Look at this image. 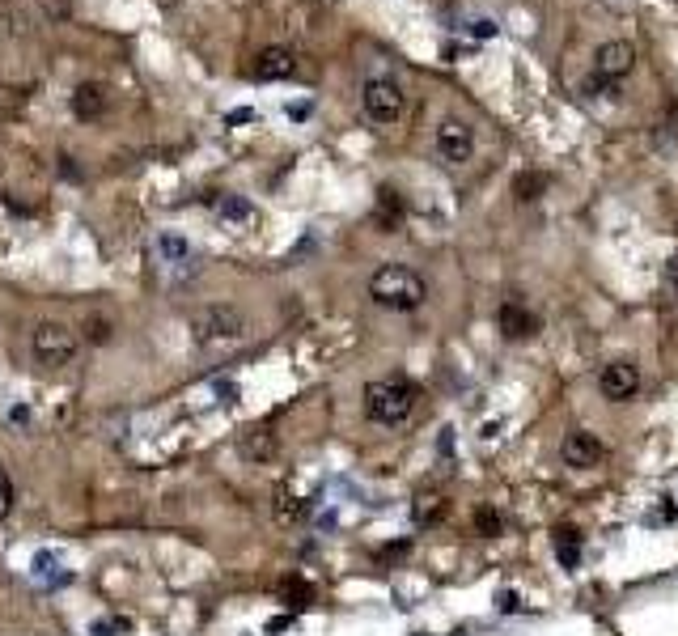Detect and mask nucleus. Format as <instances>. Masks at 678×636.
<instances>
[{
    "instance_id": "f257e3e1",
    "label": "nucleus",
    "mask_w": 678,
    "mask_h": 636,
    "mask_svg": "<svg viewBox=\"0 0 678 636\" xmlns=\"http://www.w3.org/2000/svg\"><path fill=\"white\" fill-rule=\"evenodd\" d=\"M369 297L378 306L386 310H420L424 306V297H428V285H424V276L412 272V268H403V263H382L378 272L369 276Z\"/></svg>"
},
{
    "instance_id": "f03ea898",
    "label": "nucleus",
    "mask_w": 678,
    "mask_h": 636,
    "mask_svg": "<svg viewBox=\"0 0 678 636\" xmlns=\"http://www.w3.org/2000/svg\"><path fill=\"white\" fill-rule=\"evenodd\" d=\"M246 314L238 306H225V302H212V306H200L191 314V335L200 348H234L246 340Z\"/></svg>"
},
{
    "instance_id": "7ed1b4c3",
    "label": "nucleus",
    "mask_w": 678,
    "mask_h": 636,
    "mask_svg": "<svg viewBox=\"0 0 678 636\" xmlns=\"http://www.w3.org/2000/svg\"><path fill=\"white\" fill-rule=\"evenodd\" d=\"M416 412V386L407 378H382L365 386V416L373 424H403L407 416Z\"/></svg>"
},
{
    "instance_id": "20e7f679",
    "label": "nucleus",
    "mask_w": 678,
    "mask_h": 636,
    "mask_svg": "<svg viewBox=\"0 0 678 636\" xmlns=\"http://www.w3.org/2000/svg\"><path fill=\"white\" fill-rule=\"evenodd\" d=\"M77 348H81V335H73V327L56 323V318H43V323L30 331V357L43 369H64L77 357Z\"/></svg>"
},
{
    "instance_id": "39448f33",
    "label": "nucleus",
    "mask_w": 678,
    "mask_h": 636,
    "mask_svg": "<svg viewBox=\"0 0 678 636\" xmlns=\"http://www.w3.org/2000/svg\"><path fill=\"white\" fill-rule=\"evenodd\" d=\"M361 102H365V115H369L373 123H395V119L403 115V90H399L395 81H386V77L365 81Z\"/></svg>"
},
{
    "instance_id": "423d86ee",
    "label": "nucleus",
    "mask_w": 678,
    "mask_h": 636,
    "mask_svg": "<svg viewBox=\"0 0 678 636\" xmlns=\"http://www.w3.org/2000/svg\"><path fill=\"white\" fill-rule=\"evenodd\" d=\"M437 153L445 157V162H471L475 157V128L467 119H441V128H437Z\"/></svg>"
},
{
    "instance_id": "0eeeda50",
    "label": "nucleus",
    "mask_w": 678,
    "mask_h": 636,
    "mask_svg": "<svg viewBox=\"0 0 678 636\" xmlns=\"http://www.w3.org/2000/svg\"><path fill=\"white\" fill-rule=\"evenodd\" d=\"M598 391H602V399H611V403H628L640 391V369L632 361H611L598 374Z\"/></svg>"
},
{
    "instance_id": "6e6552de",
    "label": "nucleus",
    "mask_w": 678,
    "mask_h": 636,
    "mask_svg": "<svg viewBox=\"0 0 678 636\" xmlns=\"http://www.w3.org/2000/svg\"><path fill=\"white\" fill-rule=\"evenodd\" d=\"M560 454H564V463H568V467H577V471H590V467H598L602 458H606V446H602V441H598L594 433L577 429V433H568V437H564Z\"/></svg>"
},
{
    "instance_id": "1a4fd4ad",
    "label": "nucleus",
    "mask_w": 678,
    "mask_h": 636,
    "mask_svg": "<svg viewBox=\"0 0 678 636\" xmlns=\"http://www.w3.org/2000/svg\"><path fill=\"white\" fill-rule=\"evenodd\" d=\"M594 68H598V77H602V81H619V77H628L632 68H636V51H632V43H623V39L602 43V47H598V56H594Z\"/></svg>"
},
{
    "instance_id": "9d476101",
    "label": "nucleus",
    "mask_w": 678,
    "mask_h": 636,
    "mask_svg": "<svg viewBox=\"0 0 678 636\" xmlns=\"http://www.w3.org/2000/svg\"><path fill=\"white\" fill-rule=\"evenodd\" d=\"M153 259L162 263V268L178 272L183 263H191V259H195V255H191V238H187V234H178V229H162V234L153 238Z\"/></svg>"
},
{
    "instance_id": "9b49d317",
    "label": "nucleus",
    "mask_w": 678,
    "mask_h": 636,
    "mask_svg": "<svg viewBox=\"0 0 678 636\" xmlns=\"http://www.w3.org/2000/svg\"><path fill=\"white\" fill-rule=\"evenodd\" d=\"M212 217H217L229 234H242V229L255 221V208H251V200H242V196H217L212 200Z\"/></svg>"
},
{
    "instance_id": "f8f14e48",
    "label": "nucleus",
    "mask_w": 678,
    "mask_h": 636,
    "mask_svg": "<svg viewBox=\"0 0 678 636\" xmlns=\"http://www.w3.org/2000/svg\"><path fill=\"white\" fill-rule=\"evenodd\" d=\"M496 323H501V331L509 335V340H526V335L539 331V318H534L522 302H505L501 310H496Z\"/></svg>"
},
{
    "instance_id": "ddd939ff",
    "label": "nucleus",
    "mask_w": 678,
    "mask_h": 636,
    "mask_svg": "<svg viewBox=\"0 0 678 636\" xmlns=\"http://www.w3.org/2000/svg\"><path fill=\"white\" fill-rule=\"evenodd\" d=\"M297 73V60H293V51H284V47H267L263 56L255 60V77L259 81H289Z\"/></svg>"
},
{
    "instance_id": "4468645a",
    "label": "nucleus",
    "mask_w": 678,
    "mask_h": 636,
    "mask_svg": "<svg viewBox=\"0 0 678 636\" xmlns=\"http://www.w3.org/2000/svg\"><path fill=\"white\" fill-rule=\"evenodd\" d=\"M445 509H450V501H445L437 488H428V492H416L412 518H416V526H437L445 518Z\"/></svg>"
},
{
    "instance_id": "2eb2a0df",
    "label": "nucleus",
    "mask_w": 678,
    "mask_h": 636,
    "mask_svg": "<svg viewBox=\"0 0 678 636\" xmlns=\"http://www.w3.org/2000/svg\"><path fill=\"white\" fill-rule=\"evenodd\" d=\"M242 454L251 458V463H272V458L280 454V441H276V433H267V429H251L242 437Z\"/></svg>"
},
{
    "instance_id": "dca6fc26",
    "label": "nucleus",
    "mask_w": 678,
    "mask_h": 636,
    "mask_svg": "<svg viewBox=\"0 0 678 636\" xmlns=\"http://www.w3.org/2000/svg\"><path fill=\"white\" fill-rule=\"evenodd\" d=\"M102 106H106L102 85L85 81V85H77V90H73V115H77V119H98V115H102Z\"/></svg>"
},
{
    "instance_id": "f3484780",
    "label": "nucleus",
    "mask_w": 678,
    "mask_h": 636,
    "mask_svg": "<svg viewBox=\"0 0 678 636\" xmlns=\"http://www.w3.org/2000/svg\"><path fill=\"white\" fill-rule=\"evenodd\" d=\"M556 556L568 564V569H573V564L581 560V539H577L573 526H560V530H556Z\"/></svg>"
},
{
    "instance_id": "a211bd4d",
    "label": "nucleus",
    "mask_w": 678,
    "mask_h": 636,
    "mask_svg": "<svg viewBox=\"0 0 678 636\" xmlns=\"http://www.w3.org/2000/svg\"><path fill=\"white\" fill-rule=\"evenodd\" d=\"M517 200H539L547 187V174H517Z\"/></svg>"
},
{
    "instance_id": "6ab92c4d",
    "label": "nucleus",
    "mask_w": 678,
    "mask_h": 636,
    "mask_svg": "<svg viewBox=\"0 0 678 636\" xmlns=\"http://www.w3.org/2000/svg\"><path fill=\"white\" fill-rule=\"evenodd\" d=\"M301 514H306V505H301L293 492H280L276 497V522H297Z\"/></svg>"
},
{
    "instance_id": "aec40b11",
    "label": "nucleus",
    "mask_w": 678,
    "mask_h": 636,
    "mask_svg": "<svg viewBox=\"0 0 678 636\" xmlns=\"http://www.w3.org/2000/svg\"><path fill=\"white\" fill-rule=\"evenodd\" d=\"M475 530H479V535H484V539H492V535H501V514H496V509H475Z\"/></svg>"
},
{
    "instance_id": "412c9836",
    "label": "nucleus",
    "mask_w": 678,
    "mask_h": 636,
    "mask_svg": "<svg viewBox=\"0 0 678 636\" xmlns=\"http://www.w3.org/2000/svg\"><path fill=\"white\" fill-rule=\"evenodd\" d=\"M284 598H289V607H306L314 598V590L306 586V581H284Z\"/></svg>"
},
{
    "instance_id": "4be33fe9",
    "label": "nucleus",
    "mask_w": 678,
    "mask_h": 636,
    "mask_svg": "<svg viewBox=\"0 0 678 636\" xmlns=\"http://www.w3.org/2000/svg\"><path fill=\"white\" fill-rule=\"evenodd\" d=\"M85 327H89V340H94V344H106V340H111V323H106V318L94 314Z\"/></svg>"
},
{
    "instance_id": "5701e85b",
    "label": "nucleus",
    "mask_w": 678,
    "mask_h": 636,
    "mask_svg": "<svg viewBox=\"0 0 678 636\" xmlns=\"http://www.w3.org/2000/svg\"><path fill=\"white\" fill-rule=\"evenodd\" d=\"M13 514V484H9V475L0 471V518H9Z\"/></svg>"
},
{
    "instance_id": "b1692460",
    "label": "nucleus",
    "mask_w": 678,
    "mask_h": 636,
    "mask_svg": "<svg viewBox=\"0 0 678 636\" xmlns=\"http://www.w3.org/2000/svg\"><path fill=\"white\" fill-rule=\"evenodd\" d=\"M496 30H501V26H496L492 17H479V22H471V34H475V39H492Z\"/></svg>"
},
{
    "instance_id": "393cba45",
    "label": "nucleus",
    "mask_w": 678,
    "mask_h": 636,
    "mask_svg": "<svg viewBox=\"0 0 678 636\" xmlns=\"http://www.w3.org/2000/svg\"><path fill=\"white\" fill-rule=\"evenodd\" d=\"M259 115L251 111V106H238V111H229V123H255Z\"/></svg>"
}]
</instances>
